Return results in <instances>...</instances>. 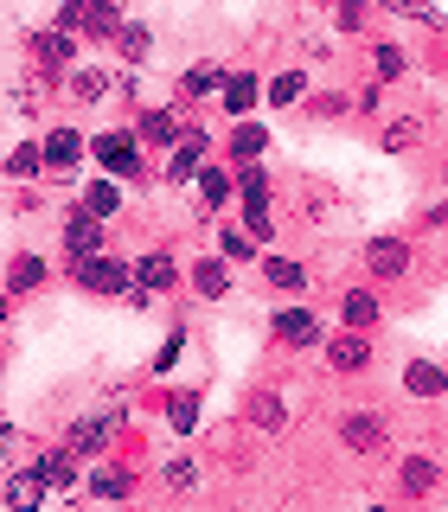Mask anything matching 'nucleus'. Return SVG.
Listing matches in <instances>:
<instances>
[{
	"label": "nucleus",
	"instance_id": "nucleus-1",
	"mask_svg": "<svg viewBox=\"0 0 448 512\" xmlns=\"http://www.w3.org/2000/svg\"><path fill=\"white\" fill-rule=\"evenodd\" d=\"M90 154H96V167L116 173V180H141L154 148L141 141V128H135V122H122V128H96V135H90Z\"/></svg>",
	"mask_w": 448,
	"mask_h": 512
},
{
	"label": "nucleus",
	"instance_id": "nucleus-2",
	"mask_svg": "<svg viewBox=\"0 0 448 512\" xmlns=\"http://www.w3.org/2000/svg\"><path fill=\"white\" fill-rule=\"evenodd\" d=\"M84 32H64V26H39V32H26V52H32V71L39 77H71V64H84Z\"/></svg>",
	"mask_w": 448,
	"mask_h": 512
},
{
	"label": "nucleus",
	"instance_id": "nucleus-3",
	"mask_svg": "<svg viewBox=\"0 0 448 512\" xmlns=\"http://www.w3.org/2000/svg\"><path fill=\"white\" fill-rule=\"evenodd\" d=\"M71 282L84 288V295H116V301H128V288H135V256H116V250L71 256Z\"/></svg>",
	"mask_w": 448,
	"mask_h": 512
},
{
	"label": "nucleus",
	"instance_id": "nucleus-4",
	"mask_svg": "<svg viewBox=\"0 0 448 512\" xmlns=\"http://www.w3.org/2000/svg\"><path fill=\"white\" fill-rule=\"evenodd\" d=\"M205 160H212V135H205L199 116H186V135L167 148V167H160V180L167 186H192L205 173Z\"/></svg>",
	"mask_w": 448,
	"mask_h": 512
},
{
	"label": "nucleus",
	"instance_id": "nucleus-5",
	"mask_svg": "<svg viewBox=\"0 0 448 512\" xmlns=\"http://www.w3.org/2000/svg\"><path fill=\"white\" fill-rule=\"evenodd\" d=\"M365 276L372 282H404L410 269H416V244L404 231H378V237H365Z\"/></svg>",
	"mask_w": 448,
	"mask_h": 512
},
{
	"label": "nucleus",
	"instance_id": "nucleus-6",
	"mask_svg": "<svg viewBox=\"0 0 448 512\" xmlns=\"http://www.w3.org/2000/svg\"><path fill=\"white\" fill-rule=\"evenodd\" d=\"M269 340L276 346H295V352H320V340H327V327H320V314L308 308V295H295L288 308H269Z\"/></svg>",
	"mask_w": 448,
	"mask_h": 512
},
{
	"label": "nucleus",
	"instance_id": "nucleus-7",
	"mask_svg": "<svg viewBox=\"0 0 448 512\" xmlns=\"http://www.w3.org/2000/svg\"><path fill=\"white\" fill-rule=\"evenodd\" d=\"M320 359H327L333 378H365L378 352H372V333H365V327H340V333L320 340Z\"/></svg>",
	"mask_w": 448,
	"mask_h": 512
},
{
	"label": "nucleus",
	"instance_id": "nucleus-8",
	"mask_svg": "<svg viewBox=\"0 0 448 512\" xmlns=\"http://www.w3.org/2000/svg\"><path fill=\"white\" fill-rule=\"evenodd\" d=\"M58 250L64 256H103L109 250V218L84 212V205H64V224H58Z\"/></svg>",
	"mask_w": 448,
	"mask_h": 512
},
{
	"label": "nucleus",
	"instance_id": "nucleus-9",
	"mask_svg": "<svg viewBox=\"0 0 448 512\" xmlns=\"http://www.w3.org/2000/svg\"><path fill=\"white\" fill-rule=\"evenodd\" d=\"M39 148H45V173H77V167H84V154H90V135L77 122H52L39 135Z\"/></svg>",
	"mask_w": 448,
	"mask_h": 512
},
{
	"label": "nucleus",
	"instance_id": "nucleus-10",
	"mask_svg": "<svg viewBox=\"0 0 448 512\" xmlns=\"http://www.w3.org/2000/svg\"><path fill=\"white\" fill-rule=\"evenodd\" d=\"M333 436H340L352 455H384V410L359 404V410H340V423H333Z\"/></svg>",
	"mask_w": 448,
	"mask_h": 512
},
{
	"label": "nucleus",
	"instance_id": "nucleus-11",
	"mask_svg": "<svg viewBox=\"0 0 448 512\" xmlns=\"http://www.w3.org/2000/svg\"><path fill=\"white\" fill-rule=\"evenodd\" d=\"M186 116H192V103H180V96H173V103H160V109H141L135 128H141V141H148L154 154H167L173 141L186 135Z\"/></svg>",
	"mask_w": 448,
	"mask_h": 512
},
{
	"label": "nucleus",
	"instance_id": "nucleus-12",
	"mask_svg": "<svg viewBox=\"0 0 448 512\" xmlns=\"http://www.w3.org/2000/svg\"><path fill=\"white\" fill-rule=\"evenodd\" d=\"M256 269H263V288H269V295H288V301H295V295H308V288H314V269L301 263V256L263 250V256H256Z\"/></svg>",
	"mask_w": 448,
	"mask_h": 512
},
{
	"label": "nucleus",
	"instance_id": "nucleus-13",
	"mask_svg": "<svg viewBox=\"0 0 448 512\" xmlns=\"http://www.w3.org/2000/svg\"><path fill=\"white\" fill-rule=\"evenodd\" d=\"M77 468H84V455H77L71 442H64V448H39V455L26 461V474L39 480L45 493H64V487H71V480H77Z\"/></svg>",
	"mask_w": 448,
	"mask_h": 512
},
{
	"label": "nucleus",
	"instance_id": "nucleus-14",
	"mask_svg": "<svg viewBox=\"0 0 448 512\" xmlns=\"http://www.w3.org/2000/svg\"><path fill=\"white\" fill-rule=\"evenodd\" d=\"M186 282H192L199 301H231V256H224V250H199V263L186 269Z\"/></svg>",
	"mask_w": 448,
	"mask_h": 512
},
{
	"label": "nucleus",
	"instance_id": "nucleus-15",
	"mask_svg": "<svg viewBox=\"0 0 448 512\" xmlns=\"http://www.w3.org/2000/svg\"><path fill=\"white\" fill-rule=\"evenodd\" d=\"M116 429H122V416H116V410H103V416H77L64 442H71L84 461H103V455H109V442H116Z\"/></svg>",
	"mask_w": 448,
	"mask_h": 512
},
{
	"label": "nucleus",
	"instance_id": "nucleus-16",
	"mask_svg": "<svg viewBox=\"0 0 448 512\" xmlns=\"http://www.w3.org/2000/svg\"><path fill=\"white\" fill-rule=\"evenodd\" d=\"M308 96H314V77H308V64H282V71L263 84V109H301Z\"/></svg>",
	"mask_w": 448,
	"mask_h": 512
},
{
	"label": "nucleus",
	"instance_id": "nucleus-17",
	"mask_svg": "<svg viewBox=\"0 0 448 512\" xmlns=\"http://www.w3.org/2000/svg\"><path fill=\"white\" fill-rule=\"evenodd\" d=\"M192 192H199V212H205V218H218L224 205H237V173L224 167V160H205V173L192 180Z\"/></svg>",
	"mask_w": 448,
	"mask_h": 512
},
{
	"label": "nucleus",
	"instance_id": "nucleus-18",
	"mask_svg": "<svg viewBox=\"0 0 448 512\" xmlns=\"http://www.w3.org/2000/svg\"><path fill=\"white\" fill-rule=\"evenodd\" d=\"M436 487H442V461L436 455H423V448H416V455L397 461V493H404V500H429Z\"/></svg>",
	"mask_w": 448,
	"mask_h": 512
},
{
	"label": "nucleus",
	"instance_id": "nucleus-19",
	"mask_svg": "<svg viewBox=\"0 0 448 512\" xmlns=\"http://www.w3.org/2000/svg\"><path fill=\"white\" fill-rule=\"evenodd\" d=\"M32 288H52V263H45L39 250H13V263H7V301H26Z\"/></svg>",
	"mask_w": 448,
	"mask_h": 512
},
{
	"label": "nucleus",
	"instance_id": "nucleus-20",
	"mask_svg": "<svg viewBox=\"0 0 448 512\" xmlns=\"http://www.w3.org/2000/svg\"><path fill=\"white\" fill-rule=\"evenodd\" d=\"M263 84H269V77H256V71H231V77H224V90H218V109L231 122H244L250 109L263 103Z\"/></svg>",
	"mask_w": 448,
	"mask_h": 512
},
{
	"label": "nucleus",
	"instance_id": "nucleus-21",
	"mask_svg": "<svg viewBox=\"0 0 448 512\" xmlns=\"http://www.w3.org/2000/svg\"><path fill=\"white\" fill-rule=\"evenodd\" d=\"M180 276H186V269H180V256H173L167 244H160V250H141V256H135V282H141V288H154V295L180 288Z\"/></svg>",
	"mask_w": 448,
	"mask_h": 512
},
{
	"label": "nucleus",
	"instance_id": "nucleus-22",
	"mask_svg": "<svg viewBox=\"0 0 448 512\" xmlns=\"http://www.w3.org/2000/svg\"><path fill=\"white\" fill-rule=\"evenodd\" d=\"M333 314H340V327H365V333H372L384 320V301H378V288H340V295H333Z\"/></svg>",
	"mask_w": 448,
	"mask_h": 512
},
{
	"label": "nucleus",
	"instance_id": "nucleus-23",
	"mask_svg": "<svg viewBox=\"0 0 448 512\" xmlns=\"http://www.w3.org/2000/svg\"><path fill=\"white\" fill-rule=\"evenodd\" d=\"M224 64H212V58H199V64H186L180 77H173V96H180V103H205V96H218L224 90Z\"/></svg>",
	"mask_w": 448,
	"mask_h": 512
},
{
	"label": "nucleus",
	"instance_id": "nucleus-24",
	"mask_svg": "<svg viewBox=\"0 0 448 512\" xmlns=\"http://www.w3.org/2000/svg\"><path fill=\"white\" fill-rule=\"evenodd\" d=\"M84 493L90 500H135V474L116 468V461H90V474H84Z\"/></svg>",
	"mask_w": 448,
	"mask_h": 512
},
{
	"label": "nucleus",
	"instance_id": "nucleus-25",
	"mask_svg": "<svg viewBox=\"0 0 448 512\" xmlns=\"http://www.w3.org/2000/svg\"><path fill=\"white\" fill-rule=\"evenodd\" d=\"M404 397H423V404L448 397V365L442 359H404Z\"/></svg>",
	"mask_w": 448,
	"mask_h": 512
},
{
	"label": "nucleus",
	"instance_id": "nucleus-26",
	"mask_svg": "<svg viewBox=\"0 0 448 512\" xmlns=\"http://www.w3.org/2000/svg\"><path fill=\"white\" fill-rule=\"evenodd\" d=\"M263 154H269V128L244 116L231 128V141H224V160H231V167H250V160H263Z\"/></svg>",
	"mask_w": 448,
	"mask_h": 512
},
{
	"label": "nucleus",
	"instance_id": "nucleus-27",
	"mask_svg": "<svg viewBox=\"0 0 448 512\" xmlns=\"http://www.w3.org/2000/svg\"><path fill=\"white\" fill-rule=\"evenodd\" d=\"M423 148V116H384L378 122V154H416Z\"/></svg>",
	"mask_w": 448,
	"mask_h": 512
},
{
	"label": "nucleus",
	"instance_id": "nucleus-28",
	"mask_svg": "<svg viewBox=\"0 0 448 512\" xmlns=\"http://www.w3.org/2000/svg\"><path fill=\"white\" fill-rule=\"evenodd\" d=\"M109 90H116V77H109L103 64H71V77H64V96H71V103H103Z\"/></svg>",
	"mask_w": 448,
	"mask_h": 512
},
{
	"label": "nucleus",
	"instance_id": "nucleus-29",
	"mask_svg": "<svg viewBox=\"0 0 448 512\" xmlns=\"http://www.w3.org/2000/svg\"><path fill=\"white\" fill-rule=\"evenodd\" d=\"M244 416L263 429V436H282V429H288V397L282 391H250L244 397Z\"/></svg>",
	"mask_w": 448,
	"mask_h": 512
},
{
	"label": "nucleus",
	"instance_id": "nucleus-30",
	"mask_svg": "<svg viewBox=\"0 0 448 512\" xmlns=\"http://www.w3.org/2000/svg\"><path fill=\"white\" fill-rule=\"evenodd\" d=\"M122 186H128V180H116V173H96V180H90L84 192H77V205L116 224V212H122Z\"/></svg>",
	"mask_w": 448,
	"mask_h": 512
},
{
	"label": "nucleus",
	"instance_id": "nucleus-31",
	"mask_svg": "<svg viewBox=\"0 0 448 512\" xmlns=\"http://www.w3.org/2000/svg\"><path fill=\"white\" fill-rule=\"evenodd\" d=\"M365 52H372V77H384V84H404V77L416 71V58H410L397 39H372Z\"/></svg>",
	"mask_w": 448,
	"mask_h": 512
},
{
	"label": "nucleus",
	"instance_id": "nucleus-32",
	"mask_svg": "<svg viewBox=\"0 0 448 512\" xmlns=\"http://www.w3.org/2000/svg\"><path fill=\"white\" fill-rule=\"evenodd\" d=\"M154 26H141V20H128L122 32H116V58L128 64V71H141V64H154Z\"/></svg>",
	"mask_w": 448,
	"mask_h": 512
},
{
	"label": "nucleus",
	"instance_id": "nucleus-33",
	"mask_svg": "<svg viewBox=\"0 0 448 512\" xmlns=\"http://www.w3.org/2000/svg\"><path fill=\"white\" fill-rule=\"evenodd\" d=\"M160 487L167 493H199L205 487V461L199 455H167L160 461Z\"/></svg>",
	"mask_w": 448,
	"mask_h": 512
},
{
	"label": "nucleus",
	"instance_id": "nucleus-34",
	"mask_svg": "<svg viewBox=\"0 0 448 512\" xmlns=\"http://www.w3.org/2000/svg\"><path fill=\"white\" fill-rule=\"evenodd\" d=\"M122 0H90V20H84V39L90 45H116V32H122Z\"/></svg>",
	"mask_w": 448,
	"mask_h": 512
},
{
	"label": "nucleus",
	"instance_id": "nucleus-35",
	"mask_svg": "<svg viewBox=\"0 0 448 512\" xmlns=\"http://www.w3.org/2000/svg\"><path fill=\"white\" fill-rule=\"evenodd\" d=\"M0 500H7V512H32V506H45V487H39L26 468H13L7 487H0Z\"/></svg>",
	"mask_w": 448,
	"mask_h": 512
},
{
	"label": "nucleus",
	"instance_id": "nucleus-36",
	"mask_svg": "<svg viewBox=\"0 0 448 512\" xmlns=\"http://www.w3.org/2000/svg\"><path fill=\"white\" fill-rule=\"evenodd\" d=\"M301 109H308L314 122H340V116H352V109H359V96H352V90H314Z\"/></svg>",
	"mask_w": 448,
	"mask_h": 512
},
{
	"label": "nucleus",
	"instance_id": "nucleus-37",
	"mask_svg": "<svg viewBox=\"0 0 448 512\" xmlns=\"http://www.w3.org/2000/svg\"><path fill=\"white\" fill-rule=\"evenodd\" d=\"M218 250L231 256V263H250V256H263V244L250 237V224L237 218V224H218Z\"/></svg>",
	"mask_w": 448,
	"mask_h": 512
},
{
	"label": "nucleus",
	"instance_id": "nucleus-38",
	"mask_svg": "<svg viewBox=\"0 0 448 512\" xmlns=\"http://www.w3.org/2000/svg\"><path fill=\"white\" fill-rule=\"evenodd\" d=\"M237 218H244L250 224V237H256V244H276V212H269V199H237Z\"/></svg>",
	"mask_w": 448,
	"mask_h": 512
},
{
	"label": "nucleus",
	"instance_id": "nucleus-39",
	"mask_svg": "<svg viewBox=\"0 0 448 512\" xmlns=\"http://www.w3.org/2000/svg\"><path fill=\"white\" fill-rule=\"evenodd\" d=\"M384 13H404V20H416V26H429V32H448V13L442 7H429V0H378Z\"/></svg>",
	"mask_w": 448,
	"mask_h": 512
},
{
	"label": "nucleus",
	"instance_id": "nucleus-40",
	"mask_svg": "<svg viewBox=\"0 0 448 512\" xmlns=\"http://www.w3.org/2000/svg\"><path fill=\"white\" fill-rule=\"evenodd\" d=\"M45 173V148L39 141H20V148L7 154V180H39Z\"/></svg>",
	"mask_w": 448,
	"mask_h": 512
},
{
	"label": "nucleus",
	"instance_id": "nucleus-41",
	"mask_svg": "<svg viewBox=\"0 0 448 512\" xmlns=\"http://www.w3.org/2000/svg\"><path fill=\"white\" fill-rule=\"evenodd\" d=\"M167 423L180 429V436H192V429H199V391H173V404H167Z\"/></svg>",
	"mask_w": 448,
	"mask_h": 512
},
{
	"label": "nucleus",
	"instance_id": "nucleus-42",
	"mask_svg": "<svg viewBox=\"0 0 448 512\" xmlns=\"http://www.w3.org/2000/svg\"><path fill=\"white\" fill-rule=\"evenodd\" d=\"M269 192H276V186H269V167H263V160L237 167V199H269Z\"/></svg>",
	"mask_w": 448,
	"mask_h": 512
},
{
	"label": "nucleus",
	"instance_id": "nucleus-43",
	"mask_svg": "<svg viewBox=\"0 0 448 512\" xmlns=\"http://www.w3.org/2000/svg\"><path fill=\"white\" fill-rule=\"evenodd\" d=\"M372 7H378V0H340V7H333V26H340V32H365V26H372Z\"/></svg>",
	"mask_w": 448,
	"mask_h": 512
},
{
	"label": "nucleus",
	"instance_id": "nucleus-44",
	"mask_svg": "<svg viewBox=\"0 0 448 512\" xmlns=\"http://www.w3.org/2000/svg\"><path fill=\"white\" fill-rule=\"evenodd\" d=\"M384 90H391L384 77H372V84H359V116H365V122H384V109H391V103H384Z\"/></svg>",
	"mask_w": 448,
	"mask_h": 512
},
{
	"label": "nucleus",
	"instance_id": "nucleus-45",
	"mask_svg": "<svg viewBox=\"0 0 448 512\" xmlns=\"http://www.w3.org/2000/svg\"><path fill=\"white\" fill-rule=\"evenodd\" d=\"M180 352H186V333H167V346H160L154 372H173V365H180Z\"/></svg>",
	"mask_w": 448,
	"mask_h": 512
},
{
	"label": "nucleus",
	"instance_id": "nucleus-46",
	"mask_svg": "<svg viewBox=\"0 0 448 512\" xmlns=\"http://www.w3.org/2000/svg\"><path fill=\"white\" fill-rule=\"evenodd\" d=\"M423 224H429V231H448V199H429L423 205Z\"/></svg>",
	"mask_w": 448,
	"mask_h": 512
},
{
	"label": "nucleus",
	"instance_id": "nucleus-47",
	"mask_svg": "<svg viewBox=\"0 0 448 512\" xmlns=\"http://www.w3.org/2000/svg\"><path fill=\"white\" fill-rule=\"evenodd\" d=\"M308 7H340V0H308Z\"/></svg>",
	"mask_w": 448,
	"mask_h": 512
},
{
	"label": "nucleus",
	"instance_id": "nucleus-48",
	"mask_svg": "<svg viewBox=\"0 0 448 512\" xmlns=\"http://www.w3.org/2000/svg\"><path fill=\"white\" fill-rule=\"evenodd\" d=\"M442 186H448V167H442Z\"/></svg>",
	"mask_w": 448,
	"mask_h": 512
}]
</instances>
